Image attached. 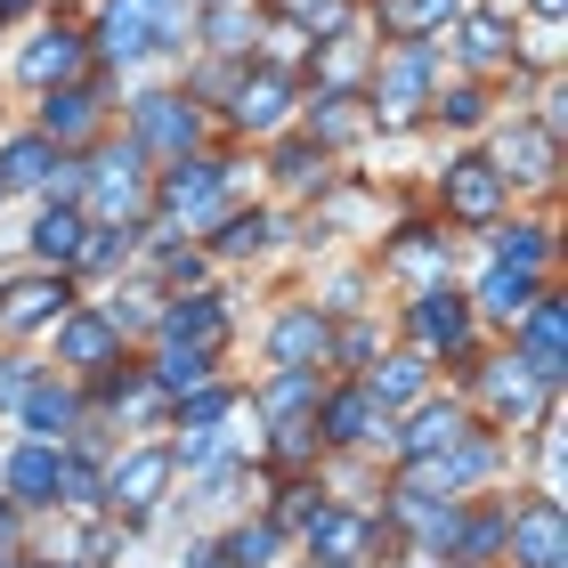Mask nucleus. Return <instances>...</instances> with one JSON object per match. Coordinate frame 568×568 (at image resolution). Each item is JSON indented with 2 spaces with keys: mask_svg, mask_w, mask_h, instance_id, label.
<instances>
[{
  "mask_svg": "<svg viewBox=\"0 0 568 568\" xmlns=\"http://www.w3.org/2000/svg\"><path fill=\"white\" fill-rule=\"evenodd\" d=\"M65 317V284H49V276H24L0 293V333H33V325H58Z\"/></svg>",
  "mask_w": 568,
  "mask_h": 568,
  "instance_id": "f257e3e1",
  "label": "nucleus"
},
{
  "mask_svg": "<svg viewBox=\"0 0 568 568\" xmlns=\"http://www.w3.org/2000/svg\"><path fill=\"white\" fill-rule=\"evenodd\" d=\"M504 536H511V560H520V568H560V504L520 511Z\"/></svg>",
  "mask_w": 568,
  "mask_h": 568,
  "instance_id": "f03ea898",
  "label": "nucleus"
},
{
  "mask_svg": "<svg viewBox=\"0 0 568 568\" xmlns=\"http://www.w3.org/2000/svg\"><path fill=\"white\" fill-rule=\"evenodd\" d=\"M58 447H49V438H41V447H17L9 455V496L17 504H58Z\"/></svg>",
  "mask_w": 568,
  "mask_h": 568,
  "instance_id": "7ed1b4c3",
  "label": "nucleus"
},
{
  "mask_svg": "<svg viewBox=\"0 0 568 568\" xmlns=\"http://www.w3.org/2000/svg\"><path fill=\"white\" fill-rule=\"evenodd\" d=\"M308 552H317L325 568H349L357 552H366V520H349V511H317V520H308Z\"/></svg>",
  "mask_w": 568,
  "mask_h": 568,
  "instance_id": "20e7f679",
  "label": "nucleus"
},
{
  "mask_svg": "<svg viewBox=\"0 0 568 568\" xmlns=\"http://www.w3.org/2000/svg\"><path fill=\"white\" fill-rule=\"evenodd\" d=\"M163 479H171V455H131V463H114L106 496H114V504H131V511H146L154 496H163Z\"/></svg>",
  "mask_w": 568,
  "mask_h": 568,
  "instance_id": "39448f33",
  "label": "nucleus"
},
{
  "mask_svg": "<svg viewBox=\"0 0 568 568\" xmlns=\"http://www.w3.org/2000/svg\"><path fill=\"white\" fill-rule=\"evenodd\" d=\"M163 203H171L179 220H203V212L220 203V163H179L171 187H163Z\"/></svg>",
  "mask_w": 568,
  "mask_h": 568,
  "instance_id": "423d86ee",
  "label": "nucleus"
},
{
  "mask_svg": "<svg viewBox=\"0 0 568 568\" xmlns=\"http://www.w3.org/2000/svg\"><path fill=\"white\" fill-rule=\"evenodd\" d=\"M139 139H146V146L187 154V146H195V114L179 106V98H146V106H139Z\"/></svg>",
  "mask_w": 568,
  "mask_h": 568,
  "instance_id": "0eeeda50",
  "label": "nucleus"
},
{
  "mask_svg": "<svg viewBox=\"0 0 568 568\" xmlns=\"http://www.w3.org/2000/svg\"><path fill=\"white\" fill-rule=\"evenodd\" d=\"M114 342H122L114 317H65L58 325V357L65 366H98V357H114Z\"/></svg>",
  "mask_w": 568,
  "mask_h": 568,
  "instance_id": "6e6552de",
  "label": "nucleus"
},
{
  "mask_svg": "<svg viewBox=\"0 0 568 568\" xmlns=\"http://www.w3.org/2000/svg\"><path fill=\"white\" fill-rule=\"evenodd\" d=\"M447 203H455L463 220H487V212L504 203V179L487 171V163H455V179H447Z\"/></svg>",
  "mask_w": 568,
  "mask_h": 568,
  "instance_id": "1a4fd4ad",
  "label": "nucleus"
},
{
  "mask_svg": "<svg viewBox=\"0 0 568 568\" xmlns=\"http://www.w3.org/2000/svg\"><path fill=\"white\" fill-rule=\"evenodd\" d=\"M163 333H171V342H187V349H212L220 333H227V308L195 293V301H179L171 317H163Z\"/></svg>",
  "mask_w": 568,
  "mask_h": 568,
  "instance_id": "9d476101",
  "label": "nucleus"
},
{
  "mask_svg": "<svg viewBox=\"0 0 568 568\" xmlns=\"http://www.w3.org/2000/svg\"><path fill=\"white\" fill-rule=\"evenodd\" d=\"M528 374L536 382L560 374V301H528Z\"/></svg>",
  "mask_w": 568,
  "mask_h": 568,
  "instance_id": "9b49d317",
  "label": "nucleus"
},
{
  "mask_svg": "<svg viewBox=\"0 0 568 568\" xmlns=\"http://www.w3.org/2000/svg\"><path fill=\"white\" fill-rule=\"evenodd\" d=\"M528 301H536V276L528 268H496L479 284V308L487 317H528Z\"/></svg>",
  "mask_w": 568,
  "mask_h": 568,
  "instance_id": "f8f14e48",
  "label": "nucleus"
},
{
  "mask_svg": "<svg viewBox=\"0 0 568 568\" xmlns=\"http://www.w3.org/2000/svg\"><path fill=\"white\" fill-rule=\"evenodd\" d=\"M423 342H438V349H463V342H471V308H463V301H447V293H430V301H423Z\"/></svg>",
  "mask_w": 568,
  "mask_h": 568,
  "instance_id": "ddd939ff",
  "label": "nucleus"
},
{
  "mask_svg": "<svg viewBox=\"0 0 568 568\" xmlns=\"http://www.w3.org/2000/svg\"><path fill=\"white\" fill-rule=\"evenodd\" d=\"M455 438H463V415H455V406H423L415 430H406V455H438V447H455Z\"/></svg>",
  "mask_w": 568,
  "mask_h": 568,
  "instance_id": "4468645a",
  "label": "nucleus"
},
{
  "mask_svg": "<svg viewBox=\"0 0 568 568\" xmlns=\"http://www.w3.org/2000/svg\"><path fill=\"white\" fill-rule=\"evenodd\" d=\"M276 357H284V366H308V357H325V325L308 317V308H301V317H284V325H276Z\"/></svg>",
  "mask_w": 568,
  "mask_h": 568,
  "instance_id": "2eb2a0df",
  "label": "nucleus"
},
{
  "mask_svg": "<svg viewBox=\"0 0 568 568\" xmlns=\"http://www.w3.org/2000/svg\"><path fill=\"white\" fill-rule=\"evenodd\" d=\"M33 252H41V261H73V252H82V220H73V212H49V220L33 227Z\"/></svg>",
  "mask_w": 568,
  "mask_h": 568,
  "instance_id": "dca6fc26",
  "label": "nucleus"
},
{
  "mask_svg": "<svg viewBox=\"0 0 568 568\" xmlns=\"http://www.w3.org/2000/svg\"><path fill=\"white\" fill-rule=\"evenodd\" d=\"M203 374H212V366H203V349L171 342V349H163V366H154V390H195Z\"/></svg>",
  "mask_w": 568,
  "mask_h": 568,
  "instance_id": "f3484780",
  "label": "nucleus"
},
{
  "mask_svg": "<svg viewBox=\"0 0 568 568\" xmlns=\"http://www.w3.org/2000/svg\"><path fill=\"white\" fill-rule=\"evenodd\" d=\"M236 122H252V131H276V122H284V82H252V90L236 98Z\"/></svg>",
  "mask_w": 568,
  "mask_h": 568,
  "instance_id": "a211bd4d",
  "label": "nucleus"
},
{
  "mask_svg": "<svg viewBox=\"0 0 568 568\" xmlns=\"http://www.w3.org/2000/svg\"><path fill=\"white\" fill-rule=\"evenodd\" d=\"M496 261L504 268H545V227H504V236H496Z\"/></svg>",
  "mask_w": 568,
  "mask_h": 568,
  "instance_id": "6ab92c4d",
  "label": "nucleus"
},
{
  "mask_svg": "<svg viewBox=\"0 0 568 568\" xmlns=\"http://www.w3.org/2000/svg\"><path fill=\"white\" fill-rule=\"evenodd\" d=\"M308 398H317V374H308V366H284L276 382H268V415H293V406H308Z\"/></svg>",
  "mask_w": 568,
  "mask_h": 568,
  "instance_id": "aec40b11",
  "label": "nucleus"
},
{
  "mask_svg": "<svg viewBox=\"0 0 568 568\" xmlns=\"http://www.w3.org/2000/svg\"><path fill=\"white\" fill-rule=\"evenodd\" d=\"M325 430H333V438H366V430H374V398H366V390L333 398V406H325Z\"/></svg>",
  "mask_w": 568,
  "mask_h": 568,
  "instance_id": "412c9836",
  "label": "nucleus"
},
{
  "mask_svg": "<svg viewBox=\"0 0 568 568\" xmlns=\"http://www.w3.org/2000/svg\"><path fill=\"white\" fill-rule=\"evenodd\" d=\"M131 163H139V146H122V154H106V171H98V203H106V212H122V203H131Z\"/></svg>",
  "mask_w": 568,
  "mask_h": 568,
  "instance_id": "4be33fe9",
  "label": "nucleus"
},
{
  "mask_svg": "<svg viewBox=\"0 0 568 568\" xmlns=\"http://www.w3.org/2000/svg\"><path fill=\"white\" fill-rule=\"evenodd\" d=\"M73 58H82V49H73L65 33H49V41L24 49V73H33V82H49V73H73Z\"/></svg>",
  "mask_w": 568,
  "mask_h": 568,
  "instance_id": "5701e85b",
  "label": "nucleus"
},
{
  "mask_svg": "<svg viewBox=\"0 0 568 568\" xmlns=\"http://www.w3.org/2000/svg\"><path fill=\"white\" fill-rule=\"evenodd\" d=\"M49 171H58L49 139H17V146H9V179H17V187H33V179H49Z\"/></svg>",
  "mask_w": 568,
  "mask_h": 568,
  "instance_id": "b1692460",
  "label": "nucleus"
},
{
  "mask_svg": "<svg viewBox=\"0 0 568 568\" xmlns=\"http://www.w3.org/2000/svg\"><path fill=\"white\" fill-rule=\"evenodd\" d=\"M24 415H33L41 438H58V430L73 423V398H65V390H24Z\"/></svg>",
  "mask_w": 568,
  "mask_h": 568,
  "instance_id": "393cba45",
  "label": "nucleus"
},
{
  "mask_svg": "<svg viewBox=\"0 0 568 568\" xmlns=\"http://www.w3.org/2000/svg\"><path fill=\"white\" fill-rule=\"evenodd\" d=\"M504 163H520V179H552V139H536V131L504 139Z\"/></svg>",
  "mask_w": 568,
  "mask_h": 568,
  "instance_id": "a878e982",
  "label": "nucleus"
},
{
  "mask_svg": "<svg viewBox=\"0 0 568 568\" xmlns=\"http://www.w3.org/2000/svg\"><path fill=\"white\" fill-rule=\"evenodd\" d=\"M82 131H90V98L82 90L49 98V139H82Z\"/></svg>",
  "mask_w": 568,
  "mask_h": 568,
  "instance_id": "bb28decb",
  "label": "nucleus"
},
{
  "mask_svg": "<svg viewBox=\"0 0 568 568\" xmlns=\"http://www.w3.org/2000/svg\"><path fill=\"white\" fill-rule=\"evenodd\" d=\"M276 560V528H236V545H227V568H268Z\"/></svg>",
  "mask_w": 568,
  "mask_h": 568,
  "instance_id": "cd10ccee",
  "label": "nucleus"
},
{
  "mask_svg": "<svg viewBox=\"0 0 568 568\" xmlns=\"http://www.w3.org/2000/svg\"><path fill=\"white\" fill-rule=\"evenodd\" d=\"M423 82H430V49H406V58L390 65V106H406Z\"/></svg>",
  "mask_w": 568,
  "mask_h": 568,
  "instance_id": "c85d7f7f",
  "label": "nucleus"
},
{
  "mask_svg": "<svg viewBox=\"0 0 568 568\" xmlns=\"http://www.w3.org/2000/svg\"><path fill=\"white\" fill-rule=\"evenodd\" d=\"M415 390H423V366H415V357H406V366L374 374V390H366V398H415Z\"/></svg>",
  "mask_w": 568,
  "mask_h": 568,
  "instance_id": "c756f323",
  "label": "nucleus"
},
{
  "mask_svg": "<svg viewBox=\"0 0 568 568\" xmlns=\"http://www.w3.org/2000/svg\"><path fill=\"white\" fill-rule=\"evenodd\" d=\"M496 406L504 415H528L536 406V374H496Z\"/></svg>",
  "mask_w": 568,
  "mask_h": 568,
  "instance_id": "7c9ffc66",
  "label": "nucleus"
},
{
  "mask_svg": "<svg viewBox=\"0 0 568 568\" xmlns=\"http://www.w3.org/2000/svg\"><path fill=\"white\" fill-rule=\"evenodd\" d=\"M438 261H447V244H438V236H406L398 244V268H415V276H430Z\"/></svg>",
  "mask_w": 568,
  "mask_h": 568,
  "instance_id": "2f4dec72",
  "label": "nucleus"
},
{
  "mask_svg": "<svg viewBox=\"0 0 568 568\" xmlns=\"http://www.w3.org/2000/svg\"><path fill=\"white\" fill-rule=\"evenodd\" d=\"M24 390H33V366H24V357H0V406H24Z\"/></svg>",
  "mask_w": 568,
  "mask_h": 568,
  "instance_id": "473e14b6",
  "label": "nucleus"
},
{
  "mask_svg": "<svg viewBox=\"0 0 568 568\" xmlns=\"http://www.w3.org/2000/svg\"><path fill=\"white\" fill-rule=\"evenodd\" d=\"M261 244H268V220H261V212H252V220H236V227L220 236V252H261Z\"/></svg>",
  "mask_w": 568,
  "mask_h": 568,
  "instance_id": "72a5a7b5",
  "label": "nucleus"
},
{
  "mask_svg": "<svg viewBox=\"0 0 568 568\" xmlns=\"http://www.w3.org/2000/svg\"><path fill=\"white\" fill-rule=\"evenodd\" d=\"M455 0H390V24H438Z\"/></svg>",
  "mask_w": 568,
  "mask_h": 568,
  "instance_id": "f704fd0d",
  "label": "nucleus"
},
{
  "mask_svg": "<svg viewBox=\"0 0 568 568\" xmlns=\"http://www.w3.org/2000/svg\"><path fill=\"white\" fill-rule=\"evenodd\" d=\"M479 471H487V447H463V455H455L438 479H447V487H463V479H479Z\"/></svg>",
  "mask_w": 568,
  "mask_h": 568,
  "instance_id": "c9c22d12",
  "label": "nucleus"
},
{
  "mask_svg": "<svg viewBox=\"0 0 568 568\" xmlns=\"http://www.w3.org/2000/svg\"><path fill=\"white\" fill-rule=\"evenodd\" d=\"M293 17H317V24H342V0H284Z\"/></svg>",
  "mask_w": 568,
  "mask_h": 568,
  "instance_id": "e433bc0d",
  "label": "nucleus"
},
{
  "mask_svg": "<svg viewBox=\"0 0 568 568\" xmlns=\"http://www.w3.org/2000/svg\"><path fill=\"white\" fill-rule=\"evenodd\" d=\"M220 415H227V390H203V398L187 406V423H220Z\"/></svg>",
  "mask_w": 568,
  "mask_h": 568,
  "instance_id": "4c0bfd02",
  "label": "nucleus"
},
{
  "mask_svg": "<svg viewBox=\"0 0 568 568\" xmlns=\"http://www.w3.org/2000/svg\"><path fill=\"white\" fill-rule=\"evenodd\" d=\"M496 41H504V33H496L487 17H479V24H471V41H463V49H471V58H496Z\"/></svg>",
  "mask_w": 568,
  "mask_h": 568,
  "instance_id": "58836bf2",
  "label": "nucleus"
},
{
  "mask_svg": "<svg viewBox=\"0 0 568 568\" xmlns=\"http://www.w3.org/2000/svg\"><path fill=\"white\" fill-rule=\"evenodd\" d=\"M187 568H227V552H212V545H195V552H187Z\"/></svg>",
  "mask_w": 568,
  "mask_h": 568,
  "instance_id": "ea45409f",
  "label": "nucleus"
},
{
  "mask_svg": "<svg viewBox=\"0 0 568 568\" xmlns=\"http://www.w3.org/2000/svg\"><path fill=\"white\" fill-rule=\"evenodd\" d=\"M9 520H17V511H9V496H0V536H9Z\"/></svg>",
  "mask_w": 568,
  "mask_h": 568,
  "instance_id": "a19ab883",
  "label": "nucleus"
},
{
  "mask_svg": "<svg viewBox=\"0 0 568 568\" xmlns=\"http://www.w3.org/2000/svg\"><path fill=\"white\" fill-rule=\"evenodd\" d=\"M536 9H545V17H560V0H536Z\"/></svg>",
  "mask_w": 568,
  "mask_h": 568,
  "instance_id": "79ce46f5",
  "label": "nucleus"
}]
</instances>
